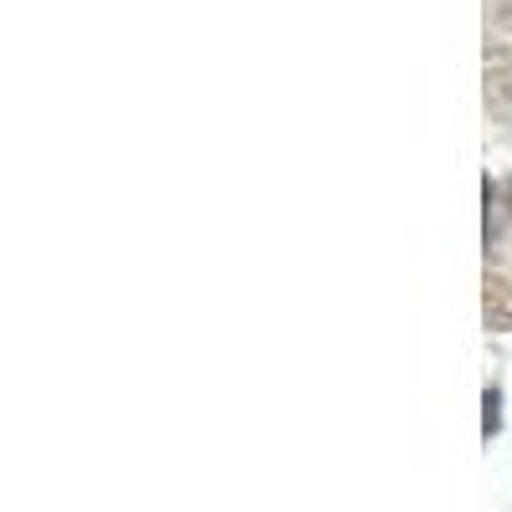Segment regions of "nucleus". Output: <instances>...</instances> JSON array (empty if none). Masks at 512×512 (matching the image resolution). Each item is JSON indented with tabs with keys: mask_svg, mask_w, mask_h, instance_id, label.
<instances>
[{
	"mask_svg": "<svg viewBox=\"0 0 512 512\" xmlns=\"http://www.w3.org/2000/svg\"><path fill=\"white\" fill-rule=\"evenodd\" d=\"M497 431H502V395H497V390H487V420H482V436L492 441Z\"/></svg>",
	"mask_w": 512,
	"mask_h": 512,
	"instance_id": "f257e3e1",
	"label": "nucleus"
}]
</instances>
